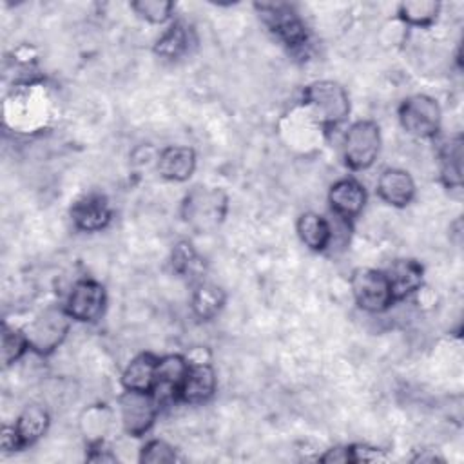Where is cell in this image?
<instances>
[{
  "instance_id": "cell-1",
  "label": "cell",
  "mask_w": 464,
  "mask_h": 464,
  "mask_svg": "<svg viewBox=\"0 0 464 464\" xmlns=\"http://www.w3.org/2000/svg\"><path fill=\"white\" fill-rule=\"evenodd\" d=\"M303 103L326 129H335L350 114V98L346 89L332 80H319L306 85L303 91Z\"/></svg>"
},
{
  "instance_id": "cell-9",
  "label": "cell",
  "mask_w": 464,
  "mask_h": 464,
  "mask_svg": "<svg viewBox=\"0 0 464 464\" xmlns=\"http://www.w3.org/2000/svg\"><path fill=\"white\" fill-rule=\"evenodd\" d=\"M105 303V288L98 281L80 279L69 292L63 308L71 319L80 323H92L103 314Z\"/></svg>"
},
{
  "instance_id": "cell-7",
  "label": "cell",
  "mask_w": 464,
  "mask_h": 464,
  "mask_svg": "<svg viewBox=\"0 0 464 464\" xmlns=\"http://www.w3.org/2000/svg\"><path fill=\"white\" fill-rule=\"evenodd\" d=\"M440 107L437 100L426 94H413L399 107L402 129L415 138H433L440 129Z\"/></svg>"
},
{
  "instance_id": "cell-29",
  "label": "cell",
  "mask_w": 464,
  "mask_h": 464,
  "mask_svg": "<svg viewBox=\"0 0 464 464\" xmlns=\"http://www.w3.org/2000/svg\"><path fill=\"white\" fill-rule=\"evenodd\" d=\"M0 442H2V450H4V451H14V450H22V444H20V439H18V435H16L14 424H13V426L5 424V426L2 428Z\"/></svg>"
},
{
  "instance_id": "cell-26",
  "label": "cell",
  "mask_w": 464,
  "mask_h": 464,
  "mask_svg": "<svg viewBox=\"0 0 464 464\" xmlns=\"http://www.w3.org/2000/svg\"><path fill=\"white\" fill-rule=\"evenodd\" d=\"M130 7L140 18L150 24L167 22L174 11V4L169 0H138V2H132Z\"/></svg>"
},
{
  "instance_id": "cell-2",
  "label": "cell",
  "mask_w": 464,
  "mask_h": 464,
  "mask_svg": "<svg viewBox=\"0 0 464 464\" xmlns=\"http://www.w3.org/2000/svg\"><path fill=\"white\" fill-rule=\"evenodd\" d=\"M228 198L218 187H194L181 203V216L198 232L216 228L227 216Z\"/></svg>"
},
{
  "instance_id": "cell-16",
  "label": "cell",
  "mask_w": 464,
  "mask_h": 464,
  "mask_svg": "<svg viewBox=\"0 0 464 464\" xmlns=\"http://www.w3.org/2000/svg\"><path fill=\"white\" fill-rule=\"evenodd\" d=\"M384 274L390 283L393 301H399L420 288L424 270L415 259H397Z\"/></svg>"
},
{
  "instance_id": "cell-3",
  "label": "cell",
  "mask_w": 464,
  "mask_h": 464,
  "mask_svg": "<svg viewBox=\"0 0 464 464\" xmlns=\"http://www.w3.org/2000/svg\"><path fill=\"white\" fill-rule=\"evenodd\" d=\"M71 326V317L65 308L47 306L24 328L29 350L38 355L53 353L67 337Z\"/></svg>"
},
{
  "instance_id": "cell-11",
  "label": "cell",
  "mask_w": 464,
  "mask_h": 464,
  "mask_svg": "<svg viewBox=\"0 0 464 464\" xmlns=\"http://www.w3.org/2000/svg\"><path fill=\"white\" fill-rule=\"evenodd\" d=\"M328 203L337 218L350 221L357 218L364 208V203H366L364 187L352 178H343L330 187Z\"/></svg>"
},
{
  "instance_id": "cell-28",
  "label": "cell",
  "mask_w": 464,
  "mask_h": 464,
  "mask_svg": "<svg viewBox=\"0 0 464 464\" xmlns=\"http://www.w3.org/2000/svg\"><path fill=\"white\" fill-rule=\"evenodd\" d=\"M350 450V462H377V460H386V455L382 450L370 448L364 444H355L348 446Z\"/></svg>"
},
{
  "instance_id": "cell-14",
  "label": "cell",
  "mask_w": 464,
  "mask_h": 464,
  "mask_svg": "<svg viewBox=\"0 0 464 464\" xmlns=\"http://www.w3.org/2000/svg\"><path fill=\"white\" fill-rule=\"evenodd\" d=\"M188 361L183 355L172 353L158 359V373H156V386L152 393L161 402L165 399H178V390L187 375Z\"/></svg>"
},
{
  "instance_id": "cell-25",
  "label": "cell",
  "mask_w": 464,
  "mask_h": 464,
  "mask_svg": "<svg viewBox=\"0 0 464 464\" xmlns=\"http://www.w3.org/2000/svg\"><path fill=\"white\" fill-rule=\"evenodd\" d=\"M29 350V343L24 330L11 328L4 324L2 328V362L4 366H11Z\"/></svg>"
},
{
  "instance_id": "cell-18",
  "label": "cell",
  "mask_w": 464,
  "mask_h": 464,
  "mask_svg": "<svg viewBox=\"0 0 464 464\" xmlns=\"http://www.w3.org/2000/svg\"><path fill=\"white\" fill-rule=\"evenodd\" d=\"M297 236L314 252H321L332 243V225L315 212H304L297 219Z\"/></svg>"
},
{
  "instance_id": "cell-19",
  "label": "cell",
  "mask_w": 464,
  "mask_h": 464,
  "mask_svg": "<svg viewBox=\"0 0 464 464\" xmlns=\"http://www.w3.org/2000/svg\"><path fill=\"white\" fill-rule=\"evenodd\" d=\"M47 428H49V413L40 404L25 406L14 422V430L22 448L34 444L40 437H44Z\"/></svg>"
},
{
  "instance_id": "cell-23",
  "label": "cell",
  "mask_w": 464,
  "mask_h": 464,
  "mask_svg": "<svg viewBox=\"0 0 464 464\" xmlns=\"http://www.w3.org/2000/svg\"><path fill=\"white\" fill-rule=\"evenodd\" d=\"M188 42H190V36L187 27L176 22L158 38L154 45V53L160 54L161 58L174 60V58H179L188 49Z\"/></svg>"
},
{
  "instance_id": "cell-12",
  "label": "cell",
  "mask_w": 464,
  "mask_h": 464,
  "mask_svg": "<svg viewBox=\"0 0 464 464\" xmlns=\"http://www.w3.org/2000/svg\"><path fill=\"white\" fill-rule=\"evenodd\" d=\"M216 392V373L208 362L194 361L188 364L187 375L178 390V401L188 404H201Z\"/></svg>"
},
{
  "instance_id": "cell-21",
  "label": "cell",
  "mask_w": 464,
  "mask_h": 464,
  "mask_svg": "<svg viewBox=\"0 0 464 464\" xmlns=\"http://www.w3.org/2000/svg\"><path fill=\"white\" fill-rule=\"evenodd\" d=\"M225 299L227 295L223 288H219L218 285L199 283L192 294V312L196 314L198 319L210 321L221 312Z\"/></svg>"
},
{
  "instance_id": "cell-17",
  "label": "cell",
  "mask_w": 464,
  "mask_h": 464,
  "mask_svg": "<svg viewBox=\"0 0 464 464\" xmlns=\"http://www.w3.org/2000/svg\"><path fill=\"white\" fill-rule=\"evenodd\" d=\"M156 373L158 357H154L152 353H140L123 370L121 384L125 390L152 392L156 386Z\"/></svg>"
},
{
  "instance_id": "cell-20",
  "label": "cell",
  "mask_w": 464,
  "mask_h": 464,
  "mask_svg": "<svg viewBox=\"0 0 464 464\" xmlns=\"http://www.w3.org/2000/svg\"><path fill=\"white\" fill-rule=\"evenodd\" d=\"M439 160L442 183L448 188H459L462 185V138L446 140L439 149Z\"/></svg>"
},
{
  "instance_id": "cell-6",
  "label": "cell",
  "mask_w": 464,
  "mask_h": 464,
  "mask_svg": "<svg viewBox=\"0 0 464 464\" xmlns=\"http://www.w3.org/2000/svg\"><path fill=\"white\" fill-rule=\"evenodd\" d=\"M350 288L357 306L366 312L379 314L393 303L390 283L384 272L366 266L355 268L350 277Z\"/></svg>"
},
{
  "instance_id": "cell-22",
  "label": "cell",
  "mask_w": 464,
  "mask_h": 464,
  "mask_svg": "<svg viewBox=\"0 0 464 464\" xmlns=\"http://www.w3.org/2000/svg\"><path fill=\"white\" fill-rule=\"evenodd\" d=\"M440 11V4L435 0H408L399 5V18L415 27L431 25Z\"/></svg>"
},
{
  "instance_id": "cell-8",
  "label": "cell",
  "mask_w": 464,
  "mask_h": 464,
  "mask_svg": "<svg viewBox=\"0 0 464 464\" xmlns=\"http://www.w3.org/2000/svg\"><path fill=\"white\" fill-rule=\"evenodd\" d=\"M160 411V401L152 392L125 390L120 397V415L123 431L130 437H141L150 430Z\"/></svg>"
},
{
  "instance_id": "cell-10",
  "label": "cell",
  "mask_w": 464,
  "mask_h": 464,
  "mask_svg": "<svg viewBox=\"0 0 464 464\" xmlns=\"http://www.w3.org/2000/svg\"><path fill=\"white\" fill-rule=\"evenodd\" d=\"M112 210L105 196L87 194L71 207V219L76 228L83 232H96L111 223Z\"/></svg>"
},
{
  "instance_id": "cell-30",
  "label": "cell",
  "mask_w": 464,
  "mask_h": 464,
  "mask_svg": "<svg viewBox=\"0 0 464 464\" xmlns=\"http://www.w3.org/2000/svg\"><path fill=\"white\" fill-rule=\"evenodd\" d=\"M319 460L321 462H350V450H348V446L328 450Z\"/></svg>"
},
{
  "instance_id": "cell-27",
  "label": "cell",
  "mask_w": 464,
  "mask_h": 464,
  "mask_svg": "<svg viewBox=\"0 0 464 464\" xmlns=\"http://www.w3.org/2000/svg\"><path fill=\"white\" fill-rule=\"evenodd\" d=\"M178 453L176 450L167 444L165 440H160V439H154V440H149L143 448H141V453H140V460L141 462H150V464H158V462H174L178 460Z\"/></svg>"
},
{
  "instance_id": "cell-24",
  "label": "cell",
  "mask_w": 464,
  "mask_h": 464,
  "mask_svg": "<svg viewBox=\"0 0 464 464\" xmlns=\"http://www.w3.org/2000/svg\"><path fill=\"white\" fill-rule=\"evenodd\" d=\"M172 268L190 281L199 279L205 272L203 259L198 256L194 246L188 241H179L172 250Z\"/></svg>"
},
{
  "instance_id": "cell-5",
  "label": "cell",
  "mask_w": 464,
  "mask_h": 464,
  "mask_svg": "<svg viewBox=\"0 0 464 464\" xmlns=\"http://www.w3.org/2000/svg\"><path fill=\"white\" fill-rule=\"evenodd\" d=\"M265 25L290 49H299L308 42V31L301 16L290 4L261 2L256 4Z\"/></svg>"
},
{
  "instance_id": "cell-15",
  "label": "cell",
  "mask_w": 464,
  "mask_h": 464,
  "mask_svg": "<svg viewBox=\"0 0 464 464\" xmlns=\"http://www.w3.org/2000/svg\"><path fill=\"white\" fill-rule=\"evenodd\" d=\"M196 169V152L190 147L170 145L160 152L158 172L170 181H187Z\"/></svg>"
},
{
  "instance_id": "cell-4",
  "label": "cell",
  "mask_w": 464,
  "mask_h": 464,
  "mask_svg": "<svg viewBox=\"0 0 464 464\" xmlns=\"http://www.w3.org/2000/svg\"><path fill=\"white\" fill-rule=\"evenodd\" d=\"M381 152V130L372 120H359L344 134L343 158L348 169H370Z\"/></svg>"
},
{
  "instance_id": "cell-13",
  "label": "cell",
  "mask_w": 464,
  "mask_h": 464,
  "mask_svg": "<svg viewBox=\"0 0 464 464\" xmlns=\"http://www.w3.org/2000/svg\"><path fill=\"white\" fill-rule=\"evenodd\" d=\"M379 198L392 207H406L415 196V181L402 169H386L377 179Z\"/></svg>"
}]
</instances>
